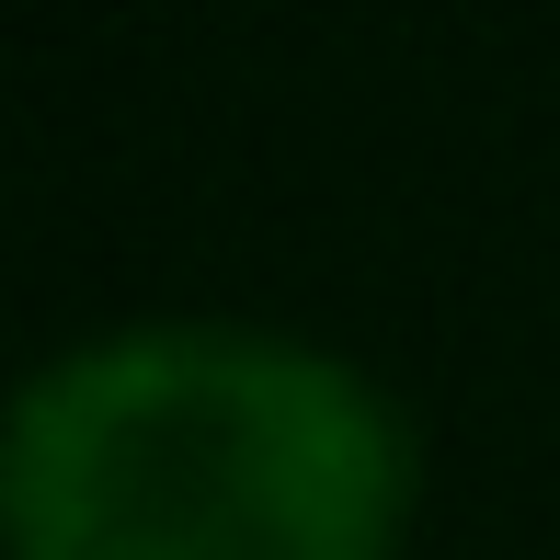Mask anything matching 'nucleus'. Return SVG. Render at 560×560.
Listing matches in <instances>:
<instances>
[{
  "label": "nucleus",
  "instance_id": "1",
  "mask_svg": "<svg viewBox=\"0 0 560 560\" xmlns=\"http://www.w3.org/2000/svg\"><path fill=\"white\" fill-rule=\"evenodd\" d=\"M412 435L298 332L138 320L23 377L0 435L12 560H389Z\"/></svg>",
  "mask_w": 560,
  "mask_h": 560
}]
</instances>
